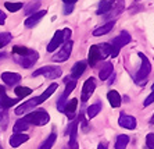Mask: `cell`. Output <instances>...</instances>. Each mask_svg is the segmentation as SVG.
<instances>
[{
  "label": "cell",
  "instance_id": "6da1fadb",
  "mask_svg": "<svg viewBox=\"0 0 154 149\" xmlns=\"http://www.w3.org/2000/svg\"><path fill=\"white\" fill-rule=\"evenodd\" d=\"M57 88H58L57 84H51L50 87L47 88V89L43 92L42 95L36 96V98L29 99L28 102H24L22 105L17 106V107H15V110H14V113L17 114V116H22V114H28V113H31V112H32V110L36 107V106H39L40 103L46 102L47 99H49L51 95L54 94V91H56Z\"/></svg>",
  "mask_w": 154,
  "mask_h": 149
},
{
  "label": "cell",
  "instance_id": "7a4b0ae2",
  "mask_svg": "<svg viewBox=\"0 0 154 149\" xmlns=\"http://www.w3.org/2000/svg\"><path fill=\"white\" fill-rule=\"evenodd\" d=\"M110 56V45L108 43H100V45H93L89 49V55H88V63L90 67H94L97 62H100L103 59Z\"/></svg>",
  "mask_w": 154,
  "mask_h": 149
},
{
  "label": "cell",
  "instance_id": "3957f363",
  "mask_svg": "<svg viewBox=\"0 0 154 149\" xmlns=\"http://www.w3.org/2000/svg\"><path fill=\"white\" fill-rule=\"evenodd\" d=\"M24 120L29 124H33V125H38V127H42V125H46L50 120V116L46 110L39 109L35 110V112H31L28 114L24 116Z\"/></svg>",
  "mask_w": 154,
  "mask_h": 149
},
{
  "label": "cell",
  "instance_id": "277c9868",
  "mask_svg": "<svg viewBox=\"0 0 154 149\" xmlns=\"http://www.w3.org/2000/svg\"><path fill=\"white\" fill-rule=\"evenodd\" d=\"M139 57L142 60V64H140L139 71L136 73V77H135V82L137 85H144L147 82V77L150 75L151 71V64L149 62V59L143 55V53H139Z\"/></svg>",
  "mask_w": 154,
  "mask_h": 149
},
{
  "label": "cell",
  "instance_id": "5b68a950",
  "mask_svg": "<svg viewBox=\"0 0 154 149\" xmlns=\"http://www.w3.org/2000/svg\"><path fill=\"white\" fill-rule=\"evenodd\" d=\"M131 39H132V38H131L129 32L122 31L118 36H115L114 39H112V42L110 43V56H111V57H117L119 50H121V47L128 45L129 42H131Z\"/></svg>",
  "mask_w": 154,
  "mask_h": 149
},
{
  "label": "cell",
  "instance_id": "8992f818",
  "mask_svg": "<svg viewBox=\"0 0 154 149\" xmlns=\"http://www.w3.org/2000/svg\"><path fill=\"white\" fill-rule=\"evenodd\" d=\"M38 59H39V53L31 49L26 55L15 56L14 60H15V63H18V64L21 65V67H24V68H31V67L35 65V63L38 62Z\"/></svg>",
  "mask_w": 154,
  "mask_h": 149
},
{
  "label": "cell",
  "instance_id": "52a82bcc",
  "mask_svg": "<svg viewBox=\"0 0 154 149\" xmlns=\"http://www.w3.org/2000/svg\"><path fill=\"white\" fill-rule=\"evenodd\" d=\"M61 68L60 67H54V65H45L42 68L36 70L33 73V77H39V75H45L47 80H54V78H58L61 75Z\"/></svg>",
  "mask_w": 154,
  "mask_h": 149
},
{
  "label": "cell",
  "instance_id": "ba28073f",
  "mask_svg": "<svg viewBox=\"0 0 154 149\" xmlns=\"http://www.w3.org/2000/svg\"><path fill=\"white\" fill-rule=\"evenodd\" d=\"M72 46H74V43H72L71 40H68V42H65L64 46H61V49L56 53V55L51 57V60H53L54 63H63V62H67L69 57V55H71L72 52Z\"/></svg>",
  "mask_w": 154,
  "mask_h": 149
},
{
  "label": "cell",
  "instance_id": "9c48e42d",
  "mask_svg": "<svg viewBox=\"0 0 154 149\" xmlns=\"http://www.w3.org/2000/svg\"><path fill=\"white\" fill-rule=\"evenodd\" d=\"M94 89H96V82H94V78L90 77L89 80L85 81V84L82 87V102H86L93 95Z\"/></svg>",
  "mask_w": 154,
  "mask_h": 149
},
{
  "label": "cell",
  "instance_id": "30bf717a",
  "mask_svg": "<svg viewBox=\"0 0 154 149\" xmlns=\"http://www.w3.org/2000/svg\"><path fill=\"white\" fill-rule=\"evenodd\" d=\"M118 124L121 125V127H124V128H128V130H135L136 125H137L136 119H135V117L129 116V114H124V113L119 116Z\"/></svg>",
  "mask_w": 154,
  "mask_h": 149
},
{
  "label": "cell",
  "instance_id": "8fae6325",
  "mask_svg": "<svg viewBox=\"0 0 154 149\" xmlns=\"http://www.w3.org/2000/svg\"><path fill=\"white\" fill-rule=\"evenodd\" d=\"M21 99H11L7 96L6 94V89L4 88H0V107H3V109H10L13 106L15 105L17 102H20Z\"/></svg>",
  "mask_w": 154,
  "mask_h": 149
},
{
  "label": "cell",
  "instance_id": "7c38bea8",
  "mask_svg": "<svg viewBox=\"0 0 154 149\" xmlns=\"http://www.w3.org/2000/svg\"><path fill=\"white\" fill-rule=\"evenodd\" d=\"M64 42V33L63 31H57L54 33V36L51 38V40L49 42V46H47V52H54L58 46H61V43Z\"/></svg>",
  "mask_w": 154,
  "mask_h": 149
},
{
  "label": "cell",
  "instance_id": "4fadbf2b",
  "mask_svg": "<svg viewBox=\"0 0 154 149\" xmlns=\"http://www.w3.org/2000/svg\"><path fill=\"white\" fill-rule=\"evenodd\" d=\"M2 80L4 81V84L6 85H15L18 84L20 81H21V75L17 73H10V71H6V73L2 74Z\"/></svg>",
  "mask_w": 154,
  "mask_h": 149
},
{
  "label": "cell",
  "instance_id": "5bb4252c",
  "mask_svg": "<svg viewBox=\"0 0 154 149\" xmlns=\"http://www.w3.org/2000/svg\"><path fill=\"white\" fill-rule=\"evenodd\" d=\"M46 15V11L45 10H40V11H36L35 14H32V15H29L28 18L25 20V27L26 28H32V27H35L38 22L40 21V20L43 18Z\"/></svg>",
  "mask_w": 154,
  "mask_h": 149
},
{
  "label": "cell",
  "instance_id": "9a60e30c",
  "mask_svg": "<svg viewBox=\"0 0 154 149\" xmlns=\"http://www.w3.org/2000/svg\"><path fill=\"white\" fill-rule=\"evenodd\" d=\"M86 70V62H78L74 64V67L71 68V77L74 80H78L79 77L85 73Z\"/></svg>",
  "mask_w": 154,
  "mask_h": 149
},
{
  "label": "cell",
  "instance_id": "2e32d148",
  "mask_svg": "<svg viewBox=\"0 0 154 149\" xmlns=\"http://www.w3.org/2000/svg\"><path fill=\"white\" fill-rule=\"evenodd\" d=\"M29 139L28 135H25L24 132L22 134H14L10 137V145L13 146V148H18L20 145H22L24 142H26Z\"/></svg>",
  "mask_w": 154,
  "mask_h": 149
},
{
  "label": "cell",
  "instance_id": "e0dca14e",
  "mask_svg": "<svg viewBox=\"0 0 154 149\" xmlns=\"http://www.w3.org/2000/svg\"><path fill=\"white\" fill-rule=\"evenodd\" d=\"M111 74H112V63L106 62L101 65L100 71H99V78H100L101 81H106Z\"/></svg>",
  "mask_w": 154,
  "mask_h": 149
},
{
  "label": "cell",
  "instance_id": "ac0fdd59",
  "mask_svg": "<svg viewBox=\"0 0 154 149\" xmlns=\"http://www.w3.org/2000/svg\"><path fill=\"white\" fill-rule=\"evenodd\" d=\"M76 107H78V99H71V100L67 102V106H65L64 113L67 114L68 119H74V117H75Z\"/></svg>",
  "mask_w": 154,
  "mask_h": 149
},
{
  "label": "cell",
  "instance_id": "d6986e66",
  "mask_svg": "<svg viewBox=\"0 0 154 149\" xmlns=\"http://www.w3.org/2000/svg\"><path fill=\"white\" fill-rule=\"evenodd\" d=\"M114 24H115V21H110V22H107V24H104V25L96 28L93 31V36H101V35H106V33H108L112 28H114Z\"/></svg>",
  "mask_w": 154,
  "mask_h": 149
},
{
  "label": "cell",
  "instance_id": "ffe728a7",
  "mask_svg": "<svg viewBox=\"0 0 154 149\" xmlns=\"http://www.w3.org/2000/svg\"><path fill=\"white\" fill-rule=\"evenodd\" d=\"M107 99H108V102H110V105H111V107H119L121 106V96H119V94L117 91L108 92Z\"/></svg>",
  "mask_w": 154,
  "mask_h": 149
},
{
  "label": "cell",
  "instance_id": "44dd1931",
  "mask_svg": "<svg viewBox=\"0 0 154 149\" xmlns=\"http://www.w3.org/2000/svg\"><path fill=\"white\" fill-rule=\"evenodd\" d=\"M114 0H100V4H99V11H97V14H104V13H107L114 6Z\"/></svg>",
  "mask_w": 154,
  "mask_h": 149
},
{
  "label": "cell",
  "instance_id": "7402d4cb",
  "mask_svg": "<svg viewBox=\"0 0 154 149\" xmlns=\"http://www.w3.org/2000/svg\"><path fill=\"white\" fill-rule=\"evenodd\" d=\"M129 142V137L128 135H118V138L115 141V149H125L128 146Z\"/></svg>",
  "mask_w": 154,
  "mask_h": 149
},
{
  "label": "cell",
  "instance_id": "603a6c76",
  "mask_svg": "<svg viewBox=\"0 0 154 149\" xmlns=\"http://www.w3.org/2000/svg\"><path fill=\"white\" fill-rule=\"evenodd\" d=\"M29 128V123H26L24 119H21V120H18L17 123L14 124V131L15 134H21V132H24V131H26Z\"/></svg>",
  "mask_w": 154,
  "mask_h": 149
},
{
  "label": "cell",
  "instance_id": "cb8c5ba5",
  "mask_svg": "<svg viewBox=\"0 0 154 149\" xmlns=\"http://www.w3.org/2000/svg\"><path fill=\"white\" fill-rule=\"evenodd\" d=\"M14 92H15V95L18 96V99H24L25 96H28V95L32 94V89L28 88V87H17L14 89Z\"/></svg>",
  "mask_w": 154,
  "mask_h": 149
},
{
  "label": "cell",
  "instance_id": "d4e9b609",
  "mask_svg": "<svg viewBox=\"0 0 154 149\" xmlns=\"http://www.w3.org/2000/svg\"><path fill=\"white\" fill-rule=\"evenodd\" d=\"M56 139H57V135L54 134V132H51V134L46 138V141H45V142L42 144V145L39 146V149H51V146L54 145Z\"/></svg>",
  "mask_w": 154,
  "mask_h": 149
},
{
  "label": "cell",
  "instance_id": "484cf974",
  "mask_svg": "<svg viewBox=\"0 0 154 149\" xmlns=\"http://www.w3.org/2000/svg\"><path fill=\"white\" fill-rule=\"evenodd\" d=\"M100 110H101V103L100 102L94 103V105H90L89 109H88V117H89V119H93V117H96L97 114L100 113Z\"/></svg>",
  "mask_w": 154,
  "mask_h": 149
},
{
  "label": "cell",
  "instance_id": "4316f807",
  "mask_svg": "<svg viewBox=\"0 0 154 149\" xmlns=\"http://www.w3.org/2000/svg\"><path fill=\"white\" fill-rule=\"evenodd\" d=\"M76 134H78V123H71L67 128V135H69V141H76Z\"/></svg>",
  "mask_w": 154,
  "mask_h": 149
},
{
  "label": "cell",
  "instance_id": "83f0119b",
  "mask_svg": "<svg viewBox=\"0 0 154 149\" xmlns=\"http://www.w3.org/2000/svg\"><path fill=\"white\" fill-rule=\"evenodd\" d=\"M7 124H8V113L6 109L0 107V125H2L3 130H6V128H7Z\"/></svg>",
  "mask_w": 154,
  "mask_h": 149
},
{
  "label": "cell",
  "instance_id": "f1b7e54d",
  "mask_svg": "<svg viewBox=\"0 0 154 149\" xmlns=\"http://www.w3.org/2000/svg\"><path fill=\"white\" fill-rule=\"evenodd\" d=\"M39 7H40V2H33V3L28 4V6L24 8V11H25L26 15H32V14H35L36 11H38V8Z\"/></svg>",
  "mask_w": 154,
  "mask_h": 149
},
{
  "label": "cell",
  "instance_id": "f546056e",
  "mask_svg": "<svg viewBox=\"0 0 154 149\" xmlns=\"http://www.w3.org/2000/svg\"><path fill=\"white\" fill-rule=\"evenodd\" d=\"M22 6H24V4L20 3V2H17V3H14V2H13V3H11V2H6V3H4V7L7 8L8 11H11V13H15V11L21 10Z\"/></svg>",
  "mask_w": 154,
  "mask_h": 149
},
{
  "label": "cell",
  "instance_id": "4dcf8cb0",
  "mask_svg": "<svg viewBox=\"0 0 154 149\" xmlns=\"http://www.w3.org/2000/svg\"><path fill=\"white\" fill-rule=\"evenodd\" d=\"M11 39H13V36H11V33H8V32H3V33H0V49H2L3 46H6V45L10 43Z\"/></svg>",
  "mask_w": 154,
  "mask_h": 149
},
{
  "label": "cell",
  "instance_id": "1f68e13d",
  "mask_svg": "<svg viewBox=\"0 0 154 149\" xmlns=\"http://www.w3.org/2000/svg\"><path fill=\"white\" fill-rule=\"evenodd\" d=\"M31 50V49H28V47H25V46H13V55L14 56H24V55H26L28 52Z\"/></svg>",
  "mask_w": 154,
  "mask_h": 149
},
{
  "label": "cell",
  "instance_id": "d6a6232c",
  "mask_svg": "<svg viewBox=\"0 0 154 149\" xmlns=\"http://www.w3.org/2000/svg\"><path fill=\"white\" fill-rule=\"evenodd\" d=\"M65 84H67V87H65V91H64V94H63V95H65V96L68 98V95L71 94L74 89H75V87H76V80H69V81H67Z\"/></svg>",
  "mask_w": 154,
  "mask_h": 149
},
{
  "label": "cell",
  "instance_id": "836d02e7",
  "mask_svg": "<svg viewBox=\"0 0 154 149\" xmlns=\"http://www.w3.org/2000/svg\"><path fill=\"white\" fill-rule=\"evenodd\" d=\"M67 96L65 95H61L60 98H58V100H57V109H58V112H61V113H64V110H65V106H67Z\"/></svg>",
  "mask_w": 154,
  "mask_h": 149
},
{
  "label": "cell",
  "instance_id": "e575fe53",
  "mask_svg": "<svg viewBox=\"0 0 154 149\" xmlns=\"http://www.w3.org/2000/svg\"><path fill=\"white\" fill-rule=\"evenodd\" d=\"M146 145L149 149H154V134H149L146 137Z\"/></svg>",
  "mask_w": 154,
  "mask_h": 149
},
{
  "label": "cell",
  "instance_id": "d590c367",
  "mask_svg": "<svg viewBox=\"0 0 154 149\" xmlns=\"http://www.w3.org/2000/svg\"><path fill=\"white\" fill-rule=\"evenodd\" d=\"M63 33H64V43H65V42H68L69 38H71L72 31L69 28H64V29H63Z\"/></svg>",
  "mask_w": 154,
  "mask_h": 149
},
{
  "label": "cell",
  "instance_id": "8d00e7d4",
  "mask_svg": "<svg viewBox=\"0 0 154 149\" xmlns=\"http://www.w3.org/2000/svg\"><path fill=\"white\" fill-rule=\"evenodd\" d=\"M153 102H154V91H151V94L146 98V100L143 102V105L144 106H149V105H151Z\"/></svg>",
  "mask_w": 154,
  "mask_h": 149
},
{
  "label": "cell",
  "instance_id": "74e56055",
  "mask_svg": "<svg viewBox=\"0 0 154 149\" xmlns=\"http://www.w3.org/2000/svg\"><path fill=\"white\" fill-rule=\"evenodd\" d=\"M74 8V4H64V14H69Z\"/></svg>",
  "mask_w": 154,
  "mask_h": 149
},
{
  "label": "cell",
  "instance_id": "f35d334b",
  "mask_svg": "<svg viewBox=\"0 0 154 149\" xmlns=\"http://www.w3.org/2000/svg\"><path fill=\"white\" fill-rule=\"evenodd\" d=\"M79 119H81V125H82V128H83V131H88L89 128H88V123L85 121V119H83V116H79Z\"/></svg>",
  "mask_w": 154,
  "mask_h": 149
},
{
  "label": "cell",
  "instance_id": "ab89813d",
  "mask_svg": "<svg viewBox=\"0 0 154 149\" xmlns=\"http://www.w3.org/2000/svg\"><path fill=\"white\" fill-rule=\"evenodd\" d=\"M65 149H78V144H76V141H69L68 146H67Z\"/></svg>",
  "mask_w": 154,
  "mask_h": 149
},
{
  "label": "cell",
  "instance_id": "60d3db41",
  "mask_svg": "<svg viewBox=\"0 0 154 149\" xmlns=\"http://www.w3.org/2000/svg\"><path fill=\"white\" fill-rule=\"evenodd\" d=\"M6 18H7V17H6V14H4V13H2V10H0V25H3L4 22H6Z\"/></svg>",
  "mask_w": 154,
  "mask_h": 149
},
{
  "label": "cell",
  "instance_id": "b9f144b4",
  "mask_svg": "<svg viewBox=\"0 0 154 149\" xmlns=\"http://www.w3.org/2000/svg\"><path fill=\"white\" fill-rule=\"evenodd\" d=\"M64 2V4H75V2H78V0H63Z\"/></svg>",
  "mask_w": 154,
  "mask_h": 149
},
{
  "label": "cell",
  "instance_id": "7bdbcfd3",
  "mask_svg": "<svg viewBox=\"0 0 154 149\" xmlns=\"http://www.w3.org/2000/svg\"><path fill=\"white\" fill-rule=\"evenodd\" d=\"M97 149H107V148H106V146H104V145H101V144H100V145L97 146Z\"/></svg>",
  "mask_w": 154,
  "mask_h": 149
},
{
  "label": "cell",
  "instance_id": "ee69618b",
  "mask_svg": "<svg viewBox=\"0 0 154 149\" xmlns=\"http://www.w3.org/2000/svg\"><path fill=\"white\" fill-rule=\"evenodd\" d=\"M150 124H154V114H153V117L150 119Z\"/></svg>",
  "mask_w": 154,
  "mask_h": 149
},
{
  "label": "cell",
  "instance_id": "f6af8a7d",
  "mask_svg": "<svg viewBox=\"0 0 154 149\" xmlns=\"http://www.w3.org/2000/svg\"><path fill=\"white\" fill-rule=\"evenodd\" d=\"M4 56H6V53H0V59H3Z\"/></svg>",
  "mask_w": 154,
  "mask_h": 149
},
{
  "label": "cell",
  "instance_id": "bcb514c9",
  "mask_svg": "<svg viewBox=\"0 0 154 149\" xmlns=\"http://www.w3.org/2000/svg\"><path fill=\"white\" fill-rule=\"evenodd\" d=\"M0 149H3V148H2V146H0Z\"/></svg>",
  "mask_w": 154,
  "mask_h": 149
},
{
  "label": "cell",
  "instance_id": "7dc6e473",
  "mask_svg": "<svg viewBox=\"0 0 154 149\" xmlns=\"http://www.w3.org/2000/svg\"><path fill=\"white\" fill-rule=\"evenodd\" d=\"M137 2H140V0H137Z\"/></svg>",
  "mask_w": 154,
  "mask_h": 149
}]
</instances>
